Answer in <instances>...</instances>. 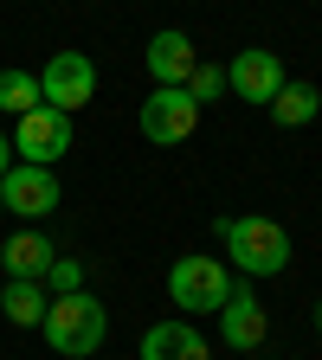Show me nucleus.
<instances>
[{"instance_id":"f257e3e1","label":"nucleus","mask_w":322,"mask_h":360,"mask_svg":"<svg viewBox=\"0 0 322 360\" xmlns=\"http://www.w3.org/2000/svg\"><path fill=\"white\" fill-rule=\"evenodd\" d=\"M45 341H52V354L58 360H84V354H97L104 347V335H110V309L97 302V296H84V290H71V296H52L45 302Z\"/></svg>"},{"instance_id":"f03ea898","label":"nucleus","mask_w":322,"mask_h":360,"mask_svg":"<svg viewBox=\"0 0 322 360\" xmlns=\"http://www.w3.org/2000/svg\"><path fill=\"white\" fill-rule=\"evenodd\" d=\"M219 245L239 277H278L290 264V232L278 219H219Z\"/></svg>"},{"instance_id":"7ed1b4c3","label":"nucleus","mask_w":322,"mask_h":360,"mask_svg":"<svg viewBox=\"0 0 322 360\" xmlns=\"http://www.w3.org/2000/svg\"><path fill=\"white\" fill-rule=\"evenodd\" d=\"M225 290H233V270L219 257H174V270H168V296H174V309H187V322L219 315Z\"/></svg>"},{"instance_id":"20e7f679","label":"nucleus","mask_w":322,"mask_h":360,"mask_svg":"<svg viewBox=\"0 0 322 360\" xmlns=\"http://www.w3.org/2000/svg\"><path fill=\"white\" fill-rule=\"evenodd\" d=\"M200 129V103L187 97V84H155L149 103H142V142L155 148H174Z\"/></svg>"},{"instance_id":"39448f33","label":"nucleus","mask_w":322,"mask_h":360,"mask_svg":"<svg viewBox=\"0 0 322 360\" xmlns=\"http://www.w3.org/2000/svg\"><path fill=\"white\" fill-rule=\"evenodd\" d=\"M90 97H97V65H90L84 52H52L39 71V103H52V110H84Z\"/></svg>"},{"instance_id":"423d86ee","label":"nucleus","mask_w":322,"mask_h":360,"mask_svg":"<svg viewBox=\"0 0 322 360\" xmlns=\"http://www.w3.org/2000/svg\"><path fill=\"white\" fill-rule=\"evenodd\" d=\"M0 206L20 212V219H45L58 212V174L39 167V161H13L7 180H0Z\"/></svg>"},{"instance_id":"0eeeda50","label":"nucleus","mask_w":322,"mask_h":360,"mask_svg":"<svg viewBox=\"0 0 322 360\" xmlns=\"http://www.w3.org/2000/svg\"><path fill=\"white\" fill-rule=\"evenodd\" d=\"M65 148H71V116H65V110L39 103V110H26V116H20V129H13V155H20V161L52 167Z\"/></svg>"},{"instance_id":"6e6552de","label":"nucleus","mask_w":322,"mask_h":360,"mask_svg":"<svg viewBox=\"0 0 322 360\" xmlns=\"http://www.w3.org/2000/svg\"><path fill=\"white\" fill-rule=\"evenodd\" d=\"M219 335H225V347H239V354L264 347V335H271V315H264V302L252 296V277L225 290V302H219Z\"/></svg>"},{"instance_id":"1a4fd4ad","label":"nucleus","mask_w":322,"mask_h":360,"mask_svg":"<svg viewBox=\"0 0 322 360\" xmlns=\"http://www.w3.org/2000/svg\"><path fill=\"white\" fill-rule=\"evenodd\" d=\"M225 90H239L245 103H271L284 90V58L264 52V45H252V52H239L233 65H225Z\"/></svg>"},{"instance_id":"9d476101","label":"nucleus","mask_w":322,"mask_h":360,"mask_svg":"<svg viewBox=\"0 0 322 360\" xmlns=\"http://www.w3.org/2000/svg\"><path fill=\"white\" fill-rule=\"evenodd\" d=\"M142 360H213V347L187 315H168V322H155L142 335Z\"/></svg>"},{"instance_id":"9b49d317","label":"nucleus","mask_w":322,"mask_h":360,"mask_svg":"<svg viewBox=\"0 0 322 360\" xmlns=\"http://www.w3.org/2000/svg\"><path fill=\"white\" fill-rule=\"evenodd\" d=\"M142 58H149V77H155V84H187L194 65H200L194 39H187V32H174V26L149 39V52H142Z\"/></svg>"},{"instance_id":"f8f14e48","label":"nucleus","mask_w":322,"mask_h":360,"mask_svg":"<svg viewBox=\"0 0 322 360\" xmlns=\"http://www.w3.org/2000/svg\"><path fill=\"white\" fill-rule=\"evenodd\" d=\"M52 245H45V232H13L7 245H0V264H7V277H26V283H45V270H52Z\"/></svg>"},{"instance_id":"ddd939ff","label":"nucleus","mask_w":322,"mask_h":360,"mask_svg":"<svg viewBox=\"0 0 322 360\" xmlns=\"http://www.w3.org/2000/svg\"><path fill=\"white\" fill-rule=\"evenodd\" d=\"M264 110H271V122H278V129H303V122H316V116H322V90H316V84H290V77H284V90H278Z\"/></svg>"},{"instance_id":"4468645a","label":"nucleus","mask_w":322,"mask_h":360,"mask_svg":"<svg viewBox=\"0 0 322 360\" xmlns=\"http://www.w3.org/2000/svg\"><path fill=\"white\" fill-rule=\"evenodd\" d=\"M45 283H26V277H7V290H0V309H7L13 328H39L45 322Z\"/></svg>"},{"instance_id":"2eb2a0df","label":"nucleus","mask_w":322,"mask_h":360,"mask_svg":"<svg viewBox=\"0 0 322 360\" xmlns=\"http://www.w3.org/2000/svg\"><path fill=\"white\" fill-rule=\"evenodd\" d=\"M0 110H13V116L39 110V77L32 71H0Z\"/></svg>"},{"instance_id":"dca6fc26","label":"nucleus","mask_w":322,"mask_h":360,"mask_svg":"<svg viewBox=\"0 0 322 360\" xmlns=\"http://www.w3.org/2000/svg\"><path fill=\"white\" fill-rule=\"evenodd\" d=\"M187 97H194V103H219V97H225V71H219V65H194Z\"/></svg>"},{"instance_id":"f3484780","label":"nucleus","mask_w":322,"mask_h":360,"mask_svg":"<svg viewBox=\"0 0 322 360\" xmlns=\"http://www.w3.org/2000/svg\"><path fill=\"white\" fill-rule=\"evenodd\" d=\"M45 283H52L58 296L84 290V264H78V257H52V270H45Z\"/></svg>"},{"instance_id":"a211bd4d","label":"nucleus","mask_w":322,"mask_h":360,"mask_svg":"<svg viewBox=\"0 0 322 360\" xmlns=\"http://www.w3.org/2000/svg\"><path fill=\"white\" fill-rule=\"evenodd\" d=\"M7 167H13V135H0V180H7Z\"/></svg>"},{"instance_id":"6ab92c4d","label":"nucleus","mask_w":322,"mask_h":360,"mask_svg":"<svg viewBox=\"0 0 322 360\" xmlns=\"http://www.w3.org/2000/svg\"><path fill=\"white\" fill-rule=\"evenodd\" d=\"M316 335H322V302H316Z\"/></svg>"},{"instance_id":"aec40b11","label":"nucleus","mask_w":322,"mask_h":360,"mask_svg":"<svg viewBox=\"0 0 322 360\" xmlns=\"http://www.w3.org/2000/svg\"><path fill=\"white\" fill-rule=\"evenodd\" d=\"M84 360H97V354H84Z\"/></svg>"},{"instance_id":"412c9836","label":"nucleus","mask_w":322,"mask_h":360,"mask_svg":"<svg viewBox=\"0 0 322 360\" xmlns=\"http://www.w3.org/2000/svg\"><path fill=\"white\" fill-rule=\"evenodd\" d=\"M0 212H7V206H0Z\"/></svg>"}]
</instances>
